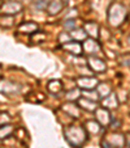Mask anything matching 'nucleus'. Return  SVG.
Instances as JSON below:
<instances>
[{
    "mask_svg": "<svg viewBox=\"0 0 130 148\" xmlns=\"http://www.w3.org/2000/svg\"><path fill=\"white\" fill-rule=\"evenodd\" d=\"M36 29H38V26H36L35 24H31V23H26V24L20 26V30L24 32V33H30L31 30H36Z\"/></svg>",
    "mask_w": 130,
    "mask_h": 148,
    "instance_id": "1",
    "label": "nucleus"
}]
</instances>
